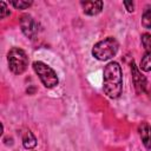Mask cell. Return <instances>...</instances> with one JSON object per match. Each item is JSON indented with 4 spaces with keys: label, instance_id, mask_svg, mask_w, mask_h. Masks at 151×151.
<instances>
[{
    "label": "cell",
    "instance_id": "cell-1",
    "mask_svg": "<svg viewBox=\"0 0 151 151\" xmlns=\"http://www.w3.org/2000/svg\"><path fill=\"white\" fill-rule=\"evenodd\" d=\"M103 90L109 98L116 99L123 91V76L122 68L118 63L111 61L104 68V85Z\"/></svg>",
    "mask_w": 151,
    "mask_h": 151
},
{
    "label": "cell",
    "instance_id": "cell-2",
    "mask_svg": "<svg viewBox=\"0 0 151 151\" xmlns=\"http://www.w3.org/2000/svg\"><path fill=\"white\" fill-rule=\"evenodd\" d=\"M118 41L112 38V37H109L99 42H97L93 48H92V55L98 59V60H101V61H105V60H109L111 58H113L117 52H118Z\"/></svg>",
    "mask_w": 151,
    "mask_h": 151
},
{
    "label": "cell",
    "instance_id": "cell-3",
    "mask_svg": "<svg viewBox=\"0 0 151 151\" xmlns=\"http://www.w3.org/2000/svg\"><path fill=\"white\" fill-rule=\"evenodd\" d=\"M7 60H8L9 70L15 74H21L22 72H25L28 65V58L25 51H22L19 47H13L8 52Z\"/></svg>",
    "mask_w": 151,
    "mask_h": 151
},
{
    "label": "cell",
    "instance_id": "cell-4",
    "mask_svg": "<svg viewBox=\"0 0 151 151\" xmlns=\"http://www.w3.org/2000/svg\"><path fill=\"white\" fill-rule=\"evenodd\" d=\"M33 68L35 71V73L39 76L41 83L44 84L45 87H54L55 85H58V76L54 72L53 68H51L48 65H46L42 61H34L33 63Z\"/></svg>",
    "mask_w": 151,
    "mask_h": 151
},
{
    "label": "cell",
    "instance_id": "cell-5",
    "mask_svg": "<svg viewBox=\"0 0 151 151\" xmlns=\"http://www.w3.org/2000/svg\"><path fill=\"white\" fill-rule=\"evenodd\" d=\"M20 27L22 33L29 39H33L38 33V24L28 14H25L20 18Z\"/></svg>",
    "mask_w": 151,
    "mask_h": 151
},
{
    "label": "cell",
    "instance_id": "cell-6",
    "mask_svg": "<svg viewBox=\"0 0 151 151\" xmlns=\"http://www.w3.org/2000/svg\"><path fill=\"white\" fill-rule=\"evenodd\" d=\"M131 72H132V81H133L136 92L138 94L145 92V90H146V78L140 73V71L138 70V67L134 65L133 61H132V65H131Z\"/></svg>",
    "mask_w": 151,
    "mask_h": 151
},
{
    "label": "cell",
    "instance_id": "cell-7",
    "mask_svg": "<svg viewBox=\"0 0 151 151\" xmlns=\"http://www.w3.org/2000/svg\"><path fill=\"white\" fill-rule=\"evenodd\" d=\"M138 132L142 138V142L146 149H151V126L149 123L143 122L138 126Z\"/></svg>",
    "mask_w": 151,
    "mask_h": 151
},
{
    "label": "cell",
    "instance_id": "cell-8",
    "mask_svg": "<svg viewBox=\"0 0 151 151\" xmlns=\"http://www.w3.org/2000/svg\"><path fill=\"white\" fill-rule=\"evenodd\" d=\"M84 13L87 15H96L101 12L103 9V1L96 0V1H83L81 2Z\"/></svg>",
    "mask_w": 151,
    "mask_h": 151
},
{
    "label": "cell",
    "instance_id": "cell-9",
    "mask_svg": "<svg viewBox=\"0 0 151 151\" xmlns=\"http://www.w3.org/2000/svg\"><path fill=\"white\" fill-rule=\"evenodd\" d=\"M22 144L25 149H33L37 145V138L31 131H27L22 137Z\"/></svg>",
    "mask_w": 151,
    "mask_h": 151
},
{
    "label": "cell",
    "instance_id": "cell-10",
    "mask_svg": "<svg viewBox=\"0 0 151 151\" xmlns=\"http://www.w3.org/2000/svg\"><path fill=\"white\" fill-rule=\"evenodd\" d=\"M142 25L150 29L151 28V7H146L142 15Z\"/></svg>",
    "mask_w": 151,
    "mask_h": 151
},
{
    "label": "cell",
    "instance_id": "cell-11",
    "mask_svg": "<svg viewBox=\"0 0 151 151\" xmlns=\"http://www.w3.org/2000/svg\"><path fill=\"white\" fill-rule=\"evenodd\" d=\"M140 68L145 72L151 71V53L146 52L140 60Z\"/></svg>",
    "mask_w": 151,
    "mask_h": 151
},
{
    "label": "cell",
    "instance_id": "cell-12",
    "mask_svg": "<svg viewBox=\"0 0 151 151\" xmlns=\"http://www.w3.org/2000/svg\"><path fill=\"white\" fill-rule=\"evenodd\" d=\"M12 6L15 7L17 9H25L32 5V1H25V0H12L11 1Z\"/></svg>",
    "mask_w": 151,
    "mask_h": 151
},
{
    "label": "cell",
    "instance_id": "cell-13",
    "mask_svg": "<svg viewBox=\"0 0 151 151\" xmlns=\"http://www.w3.org/2000/svg\"><path fill=\"white\" fill-rule=\"evenodd\" d=\"M142 44L145 47L146 52L151 53V34H149V33L142 34Z\"/></svg>",
    "mask_w": 151,
    "mask_h": 151
},
{
    "label": "cell",
    "instance_id": "cell-14",
    "mask_svg": "<svg viewBox=\"0 0 151 151\" xmlns=\"http://www.w3.org/2000/svg\"><path fill=\"white\" fill-rule=\"evenodd\" d=\"M0 6H1V9H0V18H1V19H5L7 15L11 14V12H9V9L7 8L6 2L1 1V2H0Z\"/></svg>",
    "mask_w": 151,
    "mask_h": 151
},
{
    "label": "cell",
    "instance_id": "cell-15",
    "mask_svg": "<svg viewBox=\"0 0 151 151\" xmlns=\"http://www.w3.org/2000/svg\"><path fill=\"white\" fill-rule=\"evenodd\" d=\"M123 4H124V6L126 7L127 12H133V11H134V5H133L132 1H124Z\"/></svg>",
    "mask_w": 151,
    "mask_h": 151
},
{
    "label": "cell",
    "instance_id": "cell-16",
    "mask_svg": "<svg viewBox=\"0 0 151 151\" xmlns=\"http://www.w3.org/2000/svg\"><path fill=\"white\" fill-rule=\"evenodd\" d=\"M150 97H151V91H150Z\"/></svg>",
    "mask_w": 151,
    "mask_h": 151
}]
</instances>
